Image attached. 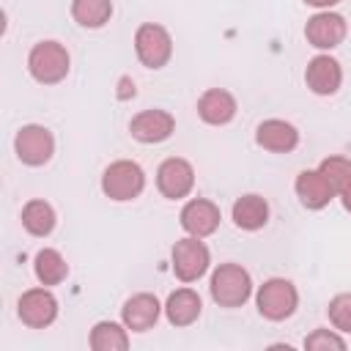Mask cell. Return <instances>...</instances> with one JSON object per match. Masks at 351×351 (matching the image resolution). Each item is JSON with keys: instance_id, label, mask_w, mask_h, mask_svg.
Wrapping results in <instances>:
<instances>
[{"instance_id": "obj_9", "label": "cell", "mask_w": 351, "mask_h": 351, "mask_svg": "<svg viewBox=\"0 0 351 351\" xmlns=\"http://www.w3.org/2000/svg\"><path fill=\"white\" fill-rule=\"evenodd\" d=\"M156 189L167 200H184L195 189V167L184 156H167L156 167Z\"/></svg>"}, {"instance_id": "obj_1", "label": "cell", "mask_w": 351, "mask_h": 351, "mask_svg": "<svg viewBox=\"0 0 351 351\" xmlns=\"http://www.w3.org/2000/svg\"><path fill=\"white\" fill-rule=\"evenodd\" d=\"M69 69H71L69 49L60 41H55V38L38 41L27 52V71H30V77L38 85H58V82H63Z\"/></svg>"}, {"instance_id": "obj_12", "label": "cell", "mask_w": 351, "mask_h": 351, "mask_svg": "<svg viewBox=\"0 0 351 351\" xmlns=\"http://www.w3.org/2000/svg\"><path fill=\"white\" fill-rule=\"evenodd\" d=\"M304 82L315 96H335L343 85V66L337 58L321 52L315 58L307 60L304 69Z\"/></svg>"}, {"instance_id": "obj_21", "label": "cell", "mask_w": 351, "mask_h": 351, "mask_svg": "<svg viewBox=\"0 0 351 351\" xmlns=\"http://www.w3.org/2000/svg\"><path fill=\"white\" fill-rule=\"evenodd\" d=\"M33 271L41 285H60L69 277V263L55 247H41L33 258Z\"/></svg>"}, {"instance_id": "obj_5", "label": "cell", "mask_w": 351, "mask_h": 351, "mask_svg": "<svg viewBox=\"0 0 351 351\" xmlns=\"http://www.w3.org/2000/svg\"><path fill=\"white\" fill-rule=\"evenodd\" d=\"M170 266H173V274L181 280V282H197L208 266H211V252L206 247L203 239L197 236H184L173 244L170 250Z\"/></svg>"}, {"instance_id": "obj_6", "label": "cell", "mask_w": 351, "mask_h": 351, "mask_svg": "<svg viewBox=\"0 0 351 351\" xmlns=\"http://www.w3.org/2000/svg\"><path fill=\"white\" fill-rule=\"evenodd\" d=\"M134 55L145 69H162L173 58V36L159 22H143L134 30Z\"/></svg>"}, {"instance_id": "obj_13", "label": "cell", "mask_w": 351, "mask_h": 351, "mask_svg": "<svg viewBox=\"0 0 351 351\" xmlns=\"http://www.w3.org/2000/svg\"><path fill=\"white\" fill-rule=\"evenodd\" d=\"M173 132H176V118L167 110H143L129 121V134L145 145L165 143Z\"/></svg>"}, {"instance_id": "obj_17", "label": "cell", "mask_w": 351, "mask_h": 351, "mask_svg": "<svg viewBox=\"0 0 351 351\" xmlns=\"http://www.w3.org/2000/svg\"><path fill=\"white\" fill-rule=\"evenodd\" d=\"M236 110H239L236 96L230 90H225V88H208L197 99V115L208 126H225V123H230L236 118Z\"/></svg>"}, {"instance_id": "obj_25", "label": "cell", "mask_w": 351, "mask_h": 351, "mask_svg": "<svg viewBox=\"0 0 351 351\" xmlns=\"http://www.w3.org/2000/svg\"><path fill=\"white\" fill-rule=\"evenodd\" d=\"M318 170H321V173L326 176V181L340 192V186H343L346 178L351 176V159H346V156H340V154H332V156L321 159Z\"/></svg>"}, {"instance_id": "obj_4", "label": "cell", "mask_w": 351, "mask_h": 351, "mask_svg": "<svg viewBox=\"0 0 351 351\" xmlns=\"http://www.w3.org/2000/svg\"><path fill=\"white\" fill-rule=\"evenodd\" d=\"M145 189V173L134 159L110 162L101 173V192L115 203H129Z\"/></svg>"}, {"instance_id": "obj_8", "label": "cell", "mask_w": 351, "mask_h": 351, "mask_svg": "<svg viewBox=\"0 0 351 351\" xmlns=\"http://www.w3.org/2000/svg\"><path fill=\"white\" fill-rule=\"evenodd\" d=\"M58 299H55V293L47 288V285H41V288H27L22 296H19V302H16V315H19V321L25 324V326H30V329H47L49 324H55V318H58Z\"/></svg>"}, {"instance_id": "obj_3", "label": "cell", "mask_w": 351, "mask_h": 351, "mask_svg": "<svg viewBox=\"0 0 351 351\" xmlns=\"http://www.w3.org/2000/svg\"><path fill=\"white\" fill-rule=\"evenodd\" d=\"M255 304H258V313L266 321L280 324V321H285V318H291L296 313V307H299V291L285 277H269V280H263V285H258Z\"/></svg>"}, {"instance_id": "obj_7", "label": "cell", "mask_w": 351, "mask_h": 351, "mask_svg": "<svg viewBox=\"0 0 351 351\" xmlns=\"http://www.w3.org/2000/svg\"><path fill=\"white\" fill-rule=\"evenodd\" d=\"M14 151L22 165L27 167H44L55 154V137L41 123H27L14 137Z\"/></svg>"}, {"instance_id": "obj_11", "label": "cell", "mask_w": 351, "mask_h": 351, "mask_svg": "<svg viewBox=\"0 0 351 351\" xmlns=\"http://www.w3.org/2000/svg\"><path fill=\"white\" fill-rule=\"evenodd\" d=\"M219 219H222L219 206L214 200H208V197H192V200H186L184 208H181V214H178L181 228L189 236H197V239H206V236L217 233Z\"/></svg>"}, {"instance_id": "obj_28", "label": "cell", "mask_w": 351, "mask_h": 351, "mask_svg": "<svg viewBox=\"0 0 351 351\" xmlns=\"http://www.w3.org/2000/svg\"><path fill=\"white\" fill-rule=\"evenodd\" d=\"M118 96H121V99L134 96V82H132L129 77H123V80H121V90H118Z\"/></svg>"}, {"instance_id": "obj_26", "label": "cell", "mask_w": 351, "mask_h": 351, "mask_svg": "<svg viewBox=\"0 0 351 351\" xmlns=\"http://www.w3.org/2000/svg\"><path fill=\"white\" fill-rule=\"evenodd\" d=\"M304 348H310V351H329V348L343 351L346 348V340L337 332H332V329H313L304 337Z\"/></svg>"}, {"instance_id": "obj_15", "label": "cell", "mask_w": 351, "mask_h": 351, "mask_svg": "<svg viewBox=\"0 0 351 351\" xmlns=\"http://www.w3.org/2000/svg\"><path fill=\"white\" fill-rule=\"evenodd\" d=\"M162 310H165V307L159 304V299H156L154 293L140 291V293H132V296L123 302V307H121V321L126 324L129 332H148V329H154V324L159 321Z\"/></svg>"}, {"instance_id": "obj_20", "label": "cell", "mask_w": 351, "mask_h": 351, "mask_svg": "<svg viewBox=\"0 0 351 351\" xmlns=\"http://www.w3.org/2000/svg\"><path fill=\"white\" fill-rule=\"evenodd\" d=\"M58 225V214L52 208V203L41 200V197H33L22 206V228L36 236V239H47Z\"/></svg>"}, {"instance_id": "obj_10", "label": "cell", "mask_w": 351, "mask_h": 351, "mask_svg": "<svg viewBox=\"0 0 351 351\" xmlns=\"http://www.w3.org/2000/svg\"><path fill=\"white\" fill-rule=\"evenodd\" d=\"M346 33H348V25H346V16L337 14V11H318L307 19L304 25V38L310 47L315 49H335L346 41Z\"/></svg>"}, {"instance_id": "obj_18", "label": "cell", "mask_w": 351, "mask_h": 351, "mask_svg": "<svg viewBox=\"0 0 351 351\" xmlns=\"http://www.w3.org/2000/svg\"><path fill=\"white\" fill-rule=\"evenodd\" d=\"M230 219L239 230H261L266 228L269 222V203L263 195H255V192H247L241 197H236L233 208H230Z\"/></svg>"}, {"instance_id": "obj_27", "label": "cell", "mask_w": 351, "mask_h": 351, "mask_svg": "<svg viewBox=\"0 0 351 351\" xmlns=\"http://www.w3.org/2000/svg\"><path fill=\"white\" fill-rule=\"evenodd\" d=\"M337 197L343 200V208H346V211L351 214V176H348V178H346V184L340 186V192H337Z\"/></svg>"}, {"instance_id": "obj_29", "label": "cell", "mask_w": 351, "mask_h": 351, "mask_svg": "<svg viewBox=\"0 0 351 351\" xmlns=\"http://www.w3.org/2000/svg\"><path fill=\"white\" fill-rule=\"evenodd\" d=\"M304 5H313V8H321V11H329L332 5H337L340 0H302Z\"/></svg>"}, {"instance_id": "obj_14", "label": "cell", "mask_w": 351, "mask_h": 351, "mask_svg": "<svg viewBox=\"0 0 351 351\" xmlns=\"http://www.w3.org/2000/svg\"><path fill=\"white\" fill-rule=\"evenodd\" d=\"M293 189H296L299 203L307 211H321V208H326L337 197V189L326 181V176L318 167L315 170H302L296 176V181H293Z\"/></svg>"}, {"instance_id": "obj_22", "label": "cell", "mask_w": 351, "mask_h": 351, "mask_svg": "<svg viewBox=\"0 0 351 351\" xmlns=\"http://www.w3.org/2000/svg\"><path fill=\"white\" fill-rule=\"evenodd\" d=\"M88 343L93 351H126L129 348V329L118 321H96Z\"/></svg>"}, {"instance_id": "obj_23", "label": "cell", "mask_w": 351, "mask_h": 351, "mask_svg": "<svg viewBox=\"0 0 351 351\" xmlns=\"http://www.w3.org/2000/svg\"><path fill=\"white\" fill-rule=\"evenodd\" d=\"M71 16L80 27L99 30L112 16V0H71Z\"/></svg>"}, {"instance_id": "obj_19", "label": "cell", "mask_w": 351, "mask_h": 351, "mask_svg": "<svg viewBox=\"0 0 351 351\" xmlns=\"http://www.w3.org/2000/svg\"><path fill=\"white\" fill-rule=\"evenodd\" d=\"M203 313V299L192 288H176L170 291L165 302V315L173 326H192Z\"/></svg>"}, {"instance_id": "obj_2", "label": "cell", "mask_w": 351, "mask_h": 351, "mask_svg": "<svg viewBox=\"0 0 351 351\" xmlns=\"http://www.w3.org/2000/svg\"><path fill=\"white\" fill-rule=\"evenodd\" d=\"M208 293L219 307H241L252 296V277L241 263H219L211 271Z\"/></svg>"}, {"instance_id": "obj_16", "label": "cell", "mask_w": 351, "mask_h": 351, "mask_svg": "<svg viewBox=\"0 0 351 351\" xmlns=\"http://www.w3.org/2000/svg\"><path fill=\"white\" fill-rule=\"evenodd\" d=\"M255 143L271 154H291L299 145V129L282 118H266L255 129Z\"/></svg>"}, {"instance_id": "obj_24", "label": "cell", "mask_w": 351, "mask_h": 351, "mask_svg": "<svg viewBox=\"0 0 351 351\" xmlns=\"http://www.w3.org/2000/svg\"><path fill=\"white\" fill-rule=\"evenodd\" d=\"M326 315H329V324L337 332L351 335V291L332 296L329 299V307H326Z\"/></svg>"}]
</instances>
